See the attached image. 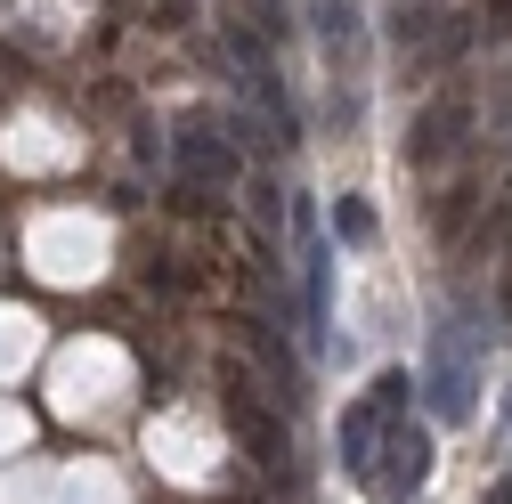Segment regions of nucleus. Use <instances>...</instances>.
<instances>
[{
  "mask_svg": "<svg viewBox=\"0 0 512 504\" xmlns=\"http://www.w3.org/2000/svg\"><path fill=\"white\" fill-rule=\"evenodd\" d=\"M407 399H415V374L391 366V374H374V391H366L358 407H342V472H350V480H366V464H374V448H382V431L407 415Z\"/></svg>",
  "mask_w": 512,
  "mask_h": 504,
  "instance_id": "f257e3e1",
  "label": "nucleus"
},
{
  "mask_svg": "<svg viewBox=\"0 0 512 504\" xmlns=\"http://www.w3.org/2000/svg\"><path fill=\"white\" fill-rule=\"evenodd\" d=\"M431 480V431L423 423H391V431H382V448H374V464H366V488L382 496V504H407L415 488Z\"/></svg>",
  "mask_w": 512,
  "mask_h": 504,
  "instance_id": "f03ea898",
  "label": "nucleus"
},
{
  "mask_svg": "<svg viewBox=\"0 0 512 504\" xmlns=\"http://www.w3.org/2000/svg\"><path fill=\"white\" fill-rule=\"evenodd\" d=\"M228 423L244 431V448H252V464H269V472H285V456H293V431L277 423V407H261V383H252L244 366H228Z\"/></svg>",
  "mask_w": 512,
  "mask_h": 504,
  "instance_id": "7ed1b4c3",
  "label": "nucleus"
},
{
  "mask_svg": "<svg viewBox=\"0 0 512 504\" xmlns=\"http://www.w3.org/2000/svg\"><path fill=\"white\" fill-rule=\"evenodd\" d=\"M415 391L431 399L439 423H464V415H472V366H464V334H456V326H439L431 366H423V383H415Z\"/></svg>",
  "mask_w": 512,
  "mask_h": 504,
  "instance_id": "20e7f679",
  "label": "nucleus"
},
{
  "mask_svg": "<svg viewBox=\"0 0 512 504\" xmlns=\"http://www.w3.org/2000/svg\"><path fill=\"white\" fill-rule=\"evenodd\" d=\"M171 155H179V171H187V179H204V187H228V179L244 171L236 139H228V131H212L204 114H196V122H179V139H171Z\"/></svg>",
  "mask_w": 512,
  "mask_h": 504,
  "instance_id": "39448f33",
  "label": "nucleus"
},
{
  "mask_svg": "<svg viewBox=\"0 0 512 504\" xmlns=\"http://www.w3.org/2000/svg\"><path fill=\"white\" fill-rule=\"evenodd\" d=\"M326 326H334V252L326 244H301V334L309 350H326Z\"/></svg>",
  "mask_w": 512,
  "mask_h": 504,
  "instance_id": "423d86ee",
  "label": "nucleus"
},
{
  "mask_svg": "<svg viewBox=\"0 0 512 504\" xmlns=\"http://www.w3.org/2000/svg\"><path fill=\"white\" fill-rule=\"evenodd\" d=\"M244 342H252V358L269 366V383H277V399H301V391H309V366H301V350L285 342V318H277V326H261V318H244Z\"/></svg>",
  "mask_w": 512,
  "mask_h": 504,
  "instance_id": "0eeeda50",
  "label": "nucleus"
},
{
  "mask_svg": "<svg viewBox=\"0 0 512 504\" xmlns=\"http://www.w3.org/2000/svg\"><path fill=\"white\" fill-rule=\"evenodd\" d=\"M309 33L326 41V49L358 41V0H309Z\"/></svg>",
  "mask_w": 512,
  "mask_h": 504,
  "instance_id": "6e6552de",
  "label": "nucleus"
},
{
  "mask_svg": "<svg viewBox=\"0 0 512 504\" xmlns=\"http://www.w3.org/2000/svg\"><path fill=\"white\" fill-rule=\"evenodd\" d=\"M456 122H464V98H447L423 114V139H415V163H439L447 147H456Z\"/></svg>",
  "mask_w": 512,
  "mask_h": 504,
  "instance_id": "1a4fd4ad",
  "label": "nucleus"
},
{
  "mask_svg": "<svg viewBox=\"0 0 512 504\" xmlns=\"http://www.w3.org/2000/svg\"><path fill=\"white\" fill-rule=\"evenodd\" d=\"M334 236H342V244H374V212H366L358 196H342V204H334Z\"/></svg>",
  "mask_w": 512,
  "mask_h": 504,
  "instance_id": "9d476101",
  "label": "nucleus"
},
{
  "mask_svg": "<svg viewBox=\"0 0 512 504\" xmlns=\"http://www.w3.org/2000/svg\"><path fill=\"white\" fill-rule=\"evenodd\" d=\"M131 155H139V163H163V131H155V122H139V131H131Z\"/></svg>",
  "mask_w": 512,
  "mask_h": 504,
  "instance_id": "9b49d317",
  "label": "nucleus"
},
{
  "mask_svg": "<svg viewBox=\"0 0 512 504\" xmlns=\"http://www.w3.org/2000/svg\"><path fill=\"white\" fill-rule=\"evenodd\" d=\"M480 504H512V480H496V488H488V496H480Z\"/></svg>",
  "mask_w": 512,
  "mask_h": 504,
  "instance_id": "f8f14e48",
  "label": "nucleus"
},
{
  "mask_svg": "<svg viewBox=\"0 0 512 504\" xmlns=\"http://www.w3.org/2000/svg\"><path fill=\"white\" fill-rule=\"evenodd\" d=\"M504 423H512V399H504Z\"/></svg>",
  "mask_w": 512,
  "mask_h": 504,
  "instance_id": "ddd939ff",
  "label": "nucleus"
},
{
  "mask_svg": "<svg viewBox=\"0 0 512 504\" xmlns=\"http://www.w3.org/2000/svg\"><path fill=\"white\" fill-rule=\"evenodd\" d=\"M399 9H407V0H399Z\"/></svg>",
  "mask_w": 512,
  "mask_h": 504,
  "instance_id": "4468645a",
  "label": "nucleus"
}]
</instances>
